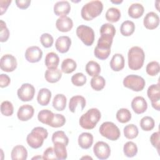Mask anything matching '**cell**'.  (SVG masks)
<instances>
[{
    "label": "cell",
    "instance_id": "29",
    "mask_svg": "<svg viewBox=\"0 0 160 160\" xmlns=\"http://www.w3.org/2000/svg\"><path fill=\"white\" fill-rule=\"evenodd\" d=\"M66 102V97L62 94H58L54 96L52 100V106L56 110L61 111L65 109Z\"/></svg>",
    "mask_w": 160,
    "mask_h": 160
},
{
    "label": "cell",
    "instance_id": "40",
    "mask_svg": "<svg viewBox=\"0 0 160 160\" xmlns=\"http://www.w3.org/2000/svg\"><path fill=\"white\" fill-rule=\"evenodd\" d=\"M52 142H59L64 143L66 146H68L69 143V138L66 135L65 132L62 131H58L54 132L52 136Z\"/></svg>",
    "mask_w": 160,
    "mask_h": 160
},
{
    "label": "cell",
    "instance_id": "33",
    "mask_svg": "<svg viewBox=\"0 0 160 160\" xmlns=\"http://www.w3.org/2000/svg\"><path fill=\"white\" fill-rule=\"evenodd\" d=\"M123 152L126 157L132 158L138 153V147L132 141H128L124 145Z\"/></svg>",
    "mask_w": 160,
    "mask_h": 160
},
{
    "label": "cell",
    "instance_id": "19",
    "mask_svg": "<svg viewBox=\"0 0 160 160\" xmlns=\"http://www.w3.org/2000/svg\"><path fill=\"white\" fill-rule=\"evenodd\" d=\"M56 26L59 31L66 32L69 31L72 28L73 22L70 18L62 16L56 20Z\"/></svg>",
    "mask_w": 160,
    "mask_h": 160
},
{
    "label": "cell",
    "instance_id": "7",
    "mask_svg": "<svg viewBox=\"0 0 160 160\" xmlns=\"http://www.w3.org/2000/svg\"><path fill=\"white\" fill-rule=\"evenodd\" d=\"M145 84L146 82L144 78L135 74L128 75L123 79V85L124 87L136 92L142 91Z\"/></svg>",
    "mask_w": 160,
    "mask_h": 160
},
{
    "label": "cell",
    "instance_id": "51",
    "mask_svg": "<svg viewBox=\"0 0 160 160\" xmlns=\"http://www.w3.org/2000/svg\"><path fill=\"white\" fill-rule=\"evenodd\" d=\"M15 2L19 8L21 9H25L29 6L31 4V1L30 0H16Z\"/></svg>",
    "mask_w": 160,
    "mask_h": 160
},
{
    "label": "cell",
    "instance_id": "25",
    "mask_svg": "<svg viewBox=\"0 0 160 160\" xmlns=\"http://www.w3.org/2000/svg\"><path fill=\"white\" fill-rule=\"evenodd\" d=\"M51 98V92L47 88H41L37 96L38 102L41 106H47Z\"/></svg>",
    "mask_w": 160,
    "mask_h": 160
},
{
    "label": "cell",
    "instance_id": "36",
    "mask_svg": "<svg viewBox=\"0 0 160 160\" xmlns=\"http://www.w3.org/2000/svg\"><path fill=\"white\" fill-rule=\"evenodd\" d=\"M123 132H124V136L129 139H134L138 136L139 133L138 127L133 124L126 125L124 128Z\"/></svg>",
    "mask_w": 160,
    "mask_h": 160
},
{
    "label": "cell",
    "instance_id": "17",
    "mask_svg": "<svg viewBox=\"0 0 160 160\" xmlns=\"http://www.w3.org/2000/svg\"><path fill=\"white\" fill-rule=\"evenodd\" d=\"M71 45V39L67 36H59L56 41L55 47L58 51L61 53L67 52Z\"/></svg>",
    "mask_w": 160,
    "mask_h": 160
},
{
    "label": "cell",
    "instance_id": "38",
    "mask_svg": "<svg viewBox=\"0 0 160 160\" xmlns=\"http://www.w3.org/2000/svg\"><path fill=\"white\" fill-rule=\"evenodd\" d=\"M116 119L121 123L129 122L131 119V113L126 108H121L116 112Z\"/></svg>",
    "mask_w": 160,
    "mask_h": 160
},
{
    "label": "cell",
    "instance_id": "46",
    "mask_svg": "<svg viewBox=\"0 0 160 160\" xmlns=\"http://www.w3.org/2000/svg\"><path fill=\"white\" fill-rule=\"evenodd\" d=\"M101 34H107L110 35L114 38L116 34L115 27L110 23L103 24L100 28Z\"/></svg>",
    "mask_w": 160,
    "mask_h": 160
},
{
    "label": "cell",
    "instance_id": "53",
    "mask_svg": "<svg viewBox=\"0 0 160 160\" xmlns=\"http://www.w3.org/2000/svg\"><path fill=\"white\" fill-rule=\"evenodd\" d=\"M111 2L114 3V4H121V2H122V0H118V1H111Z\"/></svg>",
    "mask_w": 160,
    "mask_h": 160
},
{
    "label": "cell",
    "instance_id": "42",
    "mask_svg": "<svg viewBox=\"0 0 160 160\" xmlns=\"http://www.w3.org/2000/svg\"><path fill=\"white\" fill-rule=\"evenodd\" d=\"M159 64L157 61H151L149 62L146 68V71L147 74L151 76H156L159 72Z\"/></svg>",
    "mask_w": 160,
    "mask_h": 160
},
{
    "label": "cell",
    "instance_id": "31",
    "mask_svg": "<svg viewBox=\"0 0 160 160\" xmlns=\"http://www.w3.org/2000/svg\"><path fill=\"white\" fill-rule=\"evenodd\" d=\"M135 30L134 23L131 21H124L120 27V32L124 36H129L133 34Z\"/></svg>",
    "mask_w": 160,
    "mask_h": 160
},
{
    "label": "cell",
    "instance_id": "34",
    "mask_svg": "<svg viewBox=\"0 0 160 160\" xmlns=\"http://www.w3.org/2000/svg\"><path fill=\"white\" fill-rule=\"evenodd\" d=\"M86 71L91 76H98L101 72V67L99 64L94 61H89L86 65Z\"/></svg>",
    "mask_w": 160,
    "mask_h": 160
},
{
    "label": "cell",
    "instance_id": "2",
    "mask_svg": "<svg viewBox=\"0 0 160 160\" xmlns=\"http://www.w3.org/2000/svg\"><path fill=\"white\" fill-rule=\"evenodd\" d=\"M128 66L132 70L140 69L144 64L145 54L143 49L139 46H133L128 51Z\"/></svg>",
    "mask_w": 160,
    "mask_h": 160
},
{
    "label": "cell",
    "instance_id": "44",
    "mask_svg": "<svg viewBox=\"0 0 160 160\" xmlns=\"http://www.w3.org/2000/svg\"><path fill=\"white\" fill-rule=\"evenodd\" d=\"M87 81L86 76L82 72H78L71 77V82L76 86H82Z\"/></svg>",
    "mask_w": 160,
    "mask_h": 160
},
{
    "label": "cell",
    "instance_id": "27",
    "mask_svg": "<svg viewBox=\"0 0 160 160\" xmlns=\"http://www.w3.org/2000/svg\"><path fill=\"white\" fill-rule=\"evenodd\" d=\"M144 8L140 3H133L128 8L129 16L134 19H138L141 17L144 13Z\"/></svg>",
    "mask_w": 160,
    "mask_h": 160
},
{
    "label": "cell",
    "instance_id": "12",
    "mask_svg": "<svg viewBox=\"0 0 160 160\" xmlns=\"http://www.w3.org/2000/svg\"><path fill=\"white\" fill-rule=\"evenodd\" d=\"M93 152L99 159H106L111 154V148L106 142L98 141L93 147Z\"/></svg>",
    "mask_w": 160,
    "mask_h": 160
},
{
    "label": "cell",
    "instance_id": "20",
    "mask_svg": "<svg viewBox=\"0 0 160 160\" xmlns=\"http://www.w3.org/2000/svg\"><path fill=\"white\" fill-rule=\"evenodd\" d=\"M11 155L12 160H25L28 158V151L22 145H17L12 148Z\"/></svg>",
    "mask_w": 160,
    "mask_h": 160
},
{
    "label": "cell",
    "instance_id": "16",
    "mask_svg": "<svg viewBox=\"0 0 160 160\" xmlns=\"http://www.w3.org/2000/svg\"><path fill=\"white\" fill-rule=\"evenodd\" d=\"M34 109L33 107L29 104H24L21 106L18 111V118L21 121H26L32 118L34 115Z\"/></svg>",
    "mask_w": 160,
    "mask_h": 160
},
{
    "label": "cell",
    "instance_id": "23",
    "mask_svg": "<svg viewBox=\"0 0 160 160\" xmlns=\"http://www.w3.org/2000/svg\"><path fill=\"white\" fill-rule=\"evenodd\" d=\"M62 77V71L58 69H48L44 74L45 79L50 83L58 82Z\"/></svg>",
    "mask_w": 160,
    "mask_h": 160
},
{
    "label": "cell",
    "instance_id": "18",
    "mask_svg": "<svg viewBox=\"0 0 160 160\" xmlns=\"http://www.w3.org/2000/svg\"><path fill=\"white\" fill-rule=\"evenodd\" d=\"M71 11V5L67 1H61L54 5V12L58 16H66Z\"/></svg>",
    "mask_w": 160,
    "mask_h": 160
},
{
    "label": "cell",
    "instance_id": "35",
    "mask_svg": "<svg viewBox=\"0 0 160 160\" xmlns=\"http://www.w3.org/2000/svg\"><path fill=\"white\" fill-rule=\"evenodd\" d=\"M54 114L50 110L42 109L38 112V119L41 122L49 125L52 119Z\"/></svg>",
    "mask_w": 160,
    "mask_h": 160
},
{
    "label": "cell",
    "instance_id": "13",
    "mask_svg": "<svg viewBox=\"0 0 160 160\" xmlns=\"http://www.w3.org/2000/svg\"><path fill=\"white\" fill-rule=\"evenodd\" d=\"M26 59L31 63H35L39 62L42 57V51L36 46H30L27 48L25 52Z\"/></svg>",
    "mask_w": 160,
    "mask_h": 160
},
{
    "label": "cell",
    "instance_id": "30",
    "mask_svg": "<svg viewBox=\"0 0 160 160\" xmlns=\"http://www.w3.org/2000/svg\"><path fill=\"white\" fill-rule=\"evenodd\" d=\"M61 68L62 72L65 74H70L76 69L77 64L72 59L67 58L62 61Z\"/></svg>",
    "mask_w": 160,
    "mask_h": 160
},
{
    "label": "cell",
    "instance_id": "52",
    "mask_svg": "<svg viewBox=\"0 0 160 160\" xmlns=\"http://www.w3.org/2000/svg\"><path fill=\"white\" fill-rule=\"evenodd\" d=\"M11 3V1H0V9L1 15H2L7 10L9 4Z\"/></svg>",
    "mask_w": 160,
    "mask_h": 160
},
{
    "label": "cell",
    "instance_id": "5",
    "mask_svg": "<svg viewBox=\"0 0 160 160\" xmlns=\"http://www.w3.org/2000/svg\"><path fill=\"white\" fill-rule=\"evenodd\" d=\"M101 117V114L98 109L91 108L81 116L79 122L82 128L92 129L96 126Z\"/></svg>",
    "mask_w": 160,
    "mask_h": 160
},
{
    "label": "cell",
    "instance_id": "6",
    "mask_svg": "<svg viewBox=\"0 0 160 160\" xmlns=\"http://www.w3.org/2000/svg\"><path fill=\"white\" fill-rule=\"evenodd\" d=\"M99 131L101 136L111 141L118 140L121 135V132L118 127L114 123L109 121H106L101 124Z\"/></svg>",
    "mask_w": 160,
    "mask_h": 160
},
{
    "label": "cell",
    "instance_id": "48",
    "mask_svg": "<svg viewBox=\"0 0 160 160\" xmlns=\"http://www.w3.org/2000/svg\"><path fill=\"white\" fill-rule=\"evenodd\" d=\"M42 159H57L53 148L49 147L44 151Z\"/></svg>",
    "mask_w": 160,
    "mask_h": 160
},
{
    "label": "cell",
    "instance_id": "24",
    "mask_svg": "<svg viewBox=\"0 0 160 160\" xmlns=\"http://www.w3.org/2000/svg\"><path fill=\"white\" fill-rule=\"evenodd\" d=\"M78 106H80L81 108V111L86 106V99L82 96H72L69 102V109L71 112H75L76 109Z\"/></svg>",
    "mask_w": 160,
    "mask_h": 160
},
{
    "label": "cell",
    "instance_id": "41",
    "mask_svg": "<svg viewBox=\"0 0 160 160\" xmlns=\"http://www.w3.org/2000/svg\"><path fill=\"white\" fill-rule=\"evenodd\" d=\"M66 123L65 117L61 114H54L52 119L48 126L52 128H60Z\"/></svg>",
    "mask_w": 160,
    "mask_h": 160
},
{
    "label": "cell",
    "instance_id": "47",
    "mask_svg": "<svg viewBox=\"0 0 160 160\" xmlns=\"http://www.w3.org/2000/svg\"><path fill=\"white\" fill-rule=\"evenodd\" d=\"M40 41L42 45L46 48H48L52 46L54 42V39L52 36L49 33H43L40 37Z\"/></svg>",
    "mask_w": 160,
    "mask_h": 160
},
{
    "label": "cell",
    "instance_id": "4",
    "mask_svg": "<svg viewBox=\"0 0 160 160\" xmlns=\"http://www.w3.org/2000/svg\"><path fill=\"white\" fill-rule=\"evenodd\" d=\"M103 9V4L100 1H91L84 4L81 11V17L86 21H91L99 16Z\"/></svg>",
    "mask_w": 160,
    "mask_h": 160
},
{
    "label": "cell",
    "instance_id": "45",
    "mask_svg": "<svg viewBox=\"0 0 160 160\" xmlns=\"http://www.w3.org/2000/svg\"><path fill=\"white\" fill-rule=\"evenodd\" d=\"M9 37V31L6 24L2 20H0V41L3 42L8 41Z\"/></svg>",
    "mask_w": 160,
    "mask_h": 160
},
{
    "label": "cell",
    "instance_id": "32",
    "mask_svg": "<svg viewBox=\"0 0 160 160\" xmlns=\"http://www.w3.org/2000/svg\"><path fill=\"white\" fill-rule=\"evenodd\" d=\"M105 17L111 22H118L121 18V11L116 8H110L107 10Z\"/></svg>",
    "mask_w": 160,
    "mask_h": 160
},
{
    "label": "cell",
    "instance_id": "8",
    "mask_svg": "<svg viewBox=\"0 0 160 160\" xmlns=\"http://www.w3.org/2000/svg\"><path fill=\"white\" fill-rule=\"evenodd\" d=\"M76 35L87 46H91L94 41V30L89 26L80 25L76 28Z\"/></svg>",
    "mask_w": 160,
    "mask_h": 160
},
{
    "label": "cell",
    "instance_id": "37",
    "mask_svg": "<svg viewBox=\"0 0 160 160\" xmlns=\"http://www.w3.org/2000/svg\"><path fill=\"white\" fill-rule=\"evenodd\" d=\"M106 85V81L102 76H96L92 78L91 79V88L97 91L102 90Z\"/></svg>",
    "mask_w": 160,
    "mask_h": 160
},
{
    "label": "cell",
    "instance_id": "11",
    "mask_svg": "<svg viewBox=\"0 0 160 160\" xmlns=\"http://www.w3.org/2000/svg\"><path fill=\"white\" fill-rule=\"evenodd\" d=\"M17 65L16 59L12 54H4L1 58L0 68L3 71L8 72H12L16 69Z\"/></svg>",
    "mask_w": 160,
    "mask_h": 160
},
{
    "label": "cell",
    "instance_id": "39",
    "mask_svg": "<svg viewBox=\"0 0 160 160\" xmlns=\"http://www.w3.org/2000/svg\"><path fill=\"white\" fill-rule=\"evenodd\" d=\"M154 120L150 116H144L140 121V126L143 131H151L154 128Z\"/></svg>",
    "mask_w": 160,
    "mask_h": 160
},
{
    "label": "cell",
    "instance_id": "28",
    "mask_svg": "<svg viewBox=\"0 0 160 160\" xmlns=\"http://www.w3.org/2000/svg\"><path fill=\"white\" fill-rule=\"evenodd\" d=\"M54 150L57 159H66L68 157V153L66 151V145L64 143L56 142H54Z\"/></svg>",
    "mask_w": 160,
    "mask_h": 160
},
{
    "label": "cell",
    "instance_id": "3",
    "mask_svg": "<svg viewBox=\"0 0 160 160\" xmlns=\"http://www.w3.org/2000/svg\"><path fill=\"white\" fill-rule=\"evenodd\" d=\"M48 132L45 128L42 127H36L28 134L26 141L31 148L38 149L42 146L44 141L48 138Z\"/></svg>",
    "mask_w": 160,
    "mask_h": 160
},
{
    "label": "cell",
    "instance_id": "26",
    "mask_svg": "<svg viewBox=\"0 0 160 160\" xmlns=\"http://www.w3.org/2000/svg\"><path fill=\"white\" fill-rule=\"evenodd\" d=\"M44 62L48 69H56L59 65V58L56 53L50 52L46 54Z\"/></svg>",
    "mask_w": 160,
    "mask_h": 160
},
{
    "label": "cell",
    "instance_id": "43",
    "mask_svg": "<svg viewBox=\"0 0 160 160\" xmlns=\"http://www.w3.org/2000/svg\"><path fill=\"white\" fill-rule=\"evenodd\" d=\"M1 112L5 116H11L14 112L12 104L9 101H4L1 104Z\"/></svg>",
    "mask_w": 160,
    "mask_h": 160
},
{
    "label": "cell",
    "instance_id": "15",
    "mask_svg": "<svg viewBox=\"0 0 160 160\" xmlns=\"http://www.w3.org/2000/svg\"><path fill=\"white\" fill-rule=\"evenodd\" d=\"M131 108L135 113L140 114L146 111L148 104L143 97L136 96L131 101Z\"/></svg>",
    "mask_w": 160,
    "mask_h": 160
},
{
    "label": "cell",
    "instance_id": "14",
    "mask_svg": "<svg viewBox=\"0 0 160 160\" xmlns=\"http://www.w3.org/2000/svg\"><path fill=\"white\" fill-rule=\"evenodd\" d=\"M144 27L148 29H154L159 24V16L154 12H149L146 14L143 19Z\"/></svg>",
    "mask_w": 160,
    "mask_h": 160
},
{
    "label": "cell",
    "instance_id": "10",
    "mask_svg": "<svg viewBox=\"0 0 160 160\" xmlns=\"http://www.w3.org/2000/svg\"><path fill=\"white\" fill-rule=\"evenodd\" d=\"M34 94L35 88L29 83L22 84L17 91V94L19 99L23 102L31 101L34 98Z\"/></svg>",
    "mask_w": 160,
    "mask_h": 160
},
{
    "label": "cell",
    "instance_id": "1",
    "mask_svg": "<svg viewBox=\"0 0 160 160\" xmlns=\"http://www.w3.org/2000/svg\"><path fill=\"white\" fill-rule=\"evenodd\" d=\"M113 37L107 34H101L98 44L94 50L95 57L101 60L107 59L111 53Z\"/></svg>",
    "mask_w": 160,
    "mask_h": 160
},
{
    "label": "cell",
    "instance_id": "54",
    "mask_svg": "<svg viewBox=\"0 0 160 160\" xmlns=\"http://www.w3.org/2000/svg\"><path fill=\"white\" fill-rule=\"evenodd\" d=\"M38 158H39V159H42V157L41 158V157H40V156H37V157H34V158H32V159H38Z\"/></svg>",
    "mask_w": 160,
    "mask_h": 160
},
{
    "label": "cell",
    "instance_id": "21",
    "mask_svg": "<svg viewBox=\"0 0 160 160\" xmlns=\"http://www.w3.org/2000/svg\"><path fill=\"white\" fill-rule=\"evenodd\" d=\"M124 56L119 53H116L111 58L110 61V67L114 71H119L124 67Z\"/></svg>",
    "mask_w": 160,
    "mask_h": 160
},
{
    "label": "cell",
    "instance_id": "50",
    "mask_svg": "<svg viewBox=\"0 0 160 160\" xmlns=\"http://www.w3.org/2000/svg\"><path fill=\"white\" fill-rule=\"evenodd\" d=\"M11 82L10 78L6 74H1L0 75V86L1 88H6L9 86Z\"/></svg>",
    "mask_w": 160,
    "mask_h": 160
},
{
    "label": "cell",
    "instance_id": "22",
    "mask_svg": "<svg viewBox=\"0 0 160 160\" xmlns=\"http://www.w3.org/2000/svg\"><path fill=\"white\" fill-rule=\"evenodd\" d=\"M93 143V136L89 132H82L78 137V144L82 149L91 148Z\"/></svg>",
    "mask_w": 160,
    "mask_h": 160
},
{
    "label": "cell",
    "instance_id": "49",
    "mask_svg": "<svg viewBox=\"0 0 160 160\" xmlns=\"http://www.w3.org/2000/svg\"><path fill=\"white\" fill-rule=\"evenodd\" d=\"M150 141L153 147L156 148L158 151L159 150V132L157 131L152 133L150 137Z\"/></svg>",
    "mask_w": 160,
    "mask_h": 160
},
{
    "label": "cell",
    "instance_id": "9",
    "mask_svg": "<svg viewBox=\"0 0 160 160\" xmlns=\"http://www.w3.org/2000/svg\"><path fill=\"white\" fill-rule=\"evenodd\" d=\"M148 97L151 102V105L157 111L160 110V86L159 84H152L147 90Z\"/></svg>",
    "mask_w": 160,
    "mask_h": 160
},
{
    "label": "cell",
    "instance_id": "55",
    "mask_svg": "<svg viewBox=\"0 0 160 160\" xmlns=\"http://www.w3.org/2000/svg\"><path fill=\"white\" fill-rule=\"evenodd\" d=\"M86 158H88V159H92V158H91V157H88V156H84V157H82V158H81V159H86Z\"/></svg>",
    "mask_w": 160,
    "mask_h": 160
}]
</instances>
